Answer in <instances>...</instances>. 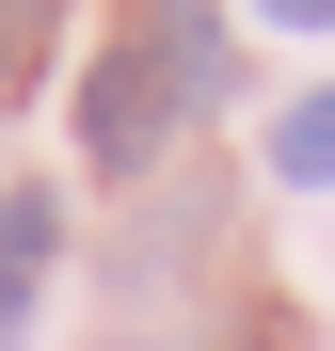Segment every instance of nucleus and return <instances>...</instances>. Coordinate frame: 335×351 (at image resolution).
<instances>
[{
    "mask_svg": "<svg viewBox=\"0 0 335 351\" xmlns=\"http://www.w3.org/2000/svg\"><path fill=\"white\" fill-rule=\"evenodd\" d=\"M176 128H192V96H176V64H160V32L128 0V16L96 32V64H80V144H96V176H144Z\"/></svg>",
    "mask_w": 335,
    "mask_h": 351,
    "instance_id": "f257e3e1",
    "label": "nucleus"
},
{
    "mask_svg": "<svg viewBox=\"0 0 335 351\" xmlns=\"http://www.w3.org/2000/svg\"><path fill=\"white\" fill-rule=\"evenodd\" d=\"M48 240H64V192H32V176H0V351L32 335V287H48Z\"/></svg>",
    "mask_w": 335,
    "mask_h": 351,
    "instance_id": "f03ea898",
    "label": "nucleus"
},
{
    "mask_svg": "<svg viewBox=\"0 0 335 351\" xmlns=\"http://www.w3.org/2000/svg\"><path fill=\"white\" fill-rule=\"evenodd\" d=\"M144 32H160V64H176V96H192V112H223V96H240V48H223V16H208V0H144Z\"/></svg>",
    "mask_w": 335,
    "mask_h": 351,
    "instance_id": "7ed1b4c3",
    "label": "nucleus"
},
{
    "mask_svg": "<svg viewBox=\"0 0 335 351\" xmlns=\"http://www.w3.org/2000/svg\"><path fill=\"white\" fill-rule=\"evenodd\" d=\"M271 176H288V192H335V96H288V128H271Z\"/></svg>",
    "mask_w": 335,
    "mask_h": 351,
    "instance_id": "20e7f679",
    "label": "nucleus"
},
{
    "mask_svg": "<svg viewBox=\"0 0 335 351\" xmlns=\"http://www.w3.org/2000/svg\"><path fill=\"white\" fill-rule=\"evenodd\" d=\"M48 16H64V0H0V96H16V80L48 64Z\"/></svg>",
    "mask_w": 335,
    "mask_h": 351,
    "instance_id": "39448f33",
    "label": "nucleus"
},
{
    "mask_svg": "<svg viewBox=\"0 0 335 351\" xmlns=\"http://www.w3.org/2000/svg\"><path fill=\"white\" fill-rule=\"evenodd\" d=\"M256 16H271V32H335V0H256Z\"/></svg>",
    "mask_w": 335,
    "mask_h": 351,
    "instance_id": "423d86ee",
    "label": "nucleus"
}]
</instances>
